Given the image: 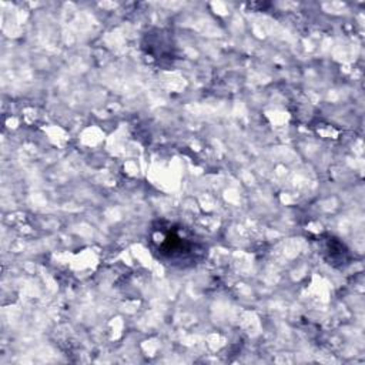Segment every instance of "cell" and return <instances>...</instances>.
Here are the masks:
<instances>
[{
    "instance_id": "obj_1",
    "label": "cell",
    "mask_w": 365,
    "mask_h": 365,
    "mask_svg": "<svg viewBox=\"0 0 365 365\" xmlns=\"http://www.w3.org/2000/svg\"><path fill=\"white\" fill-rule=\"evenodd\" d=\"M158 258L173 265L195 264L202 254L195 240L182 228H160L151 240Z\"/></svg>"
}]
</instances>
